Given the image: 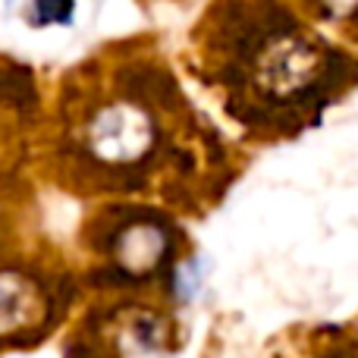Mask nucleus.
<instances>
[{
	"mask_svg": "<svg viewBox=\"0 0 358 358\" xmlns=\"http://www.w3.org/2000/svg\"><path fill=\"white\" fill-rule=\"evenodd\" d=\"M85 145L94 161L110 167H129L155 151V117L136 101H113L92 113L85 126Z\"/></svg>",
	"mask_w": 358,
	"mask_h": 358,
	"instance_id": "1",
	"label": "nucleus"
},
{
	"mask_svg": "<svg viewBox=\"0 0 358 358\" xmlns=\"http://www.w3.org/2000/svg\"><path fill=\"white\" fill-rule=\"evenodd\" d=\"M321 76V54L317 48L302 35H277L264 44L255 66L261 92L271 98L286 101L305 94Z\"/></svg>",
	"mask_w": 358,
	"mask_h": 358,
	"instance_id": "2",
	"label": "nucleus"
},
{
	"mask_svg": "<svg viewBox=\"0 0 358 358\" xmlns=\"http://www.w3.org/2000/svg\"><path fill=\"white\" fill-rule=\"evenodd\" d=\"M48 315V299L29 277L0 271V336L35 330Z\"/></svg>",
	"mask_w": 358,
	"mask_h": 358,
	"instance_id": "3",
	"label": "nucleus"
},
{
	"mask_svg": "<svg viewBox=\"0 0 358 358\" xmlns=\"http://www.w3.org/2000/svg\"><path fill=\"white\" fill-rule=\"evenodd\" d=\"M170 248L167 229L155 220H132L117 233L113 242V258L129 277H145V273L157 271Z\"/></svg>",
	"mask_w": 358,
	"mask_h": 358,
	"instance_id": "4",
	"label": "nucleus"
},
{
	"mask_svg": "<svg viewBox=\"0 0 358 358\" xmlns=\"http://www.w3.org/2000/svg\"><path fill=\"white\" fill-rule=\"evenodd\" d=\"M76 0H31V22L35 25H63L73 19Z\"/></svg>",
	"mask_w": 358,
	"mask_h": 358,
	"instance_id": "5",
	"label": "nucleus"
},
{
	"mask_svg": "<svg viewBox=\"0 0 358 358\" xmlns=\"http://www.w3.org/2000/svg\"><path fill=\"white\" fill-rule=\"evenodd\" d=\"M324 10L330 13V16H352V13H358V0H321Z\"/></svg>",
	"mask_w": 358,
	"mask_h": 358,
	"instance_id": "6",
	"label": "nucleus"
}]
</instances>
